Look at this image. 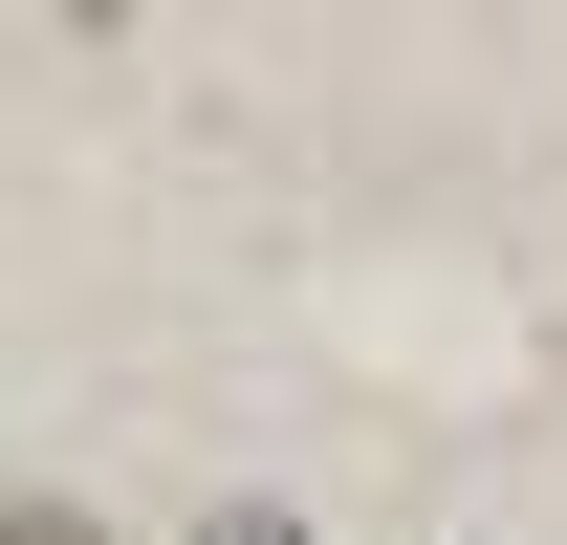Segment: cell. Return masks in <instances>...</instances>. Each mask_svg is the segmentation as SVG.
<instances>
[{
    "label": "cell",
    "instance_id": "6da1fadb",
    "mask_svg": "<svg viewBox=\"0 0 567 545\" xmlns=\"http://www.w3.org/2000/svg\"><path fill=\"white\" fill-rule=\"evenodd\" d=\"M0 545H110V524H66V502H0Z\"/></svg>",
    "mask_w": 567,
    "mask_h": 545
},
{
    "label": "cell",
    "instance_id": "7a4b0ae2",
    "mask_svg": "<svg viewBox=\"0 0 567 545\" xmlns=\"http://www.w3.org/2000/svg\"><path fill=\"white\" fill-rule=\"evenodd\" d=\"M197 545H306V524H284V502H218V524H197Z\"/></svg>",
    "mask_w": 567,
    "mask_h": 545
}]
</instances>
